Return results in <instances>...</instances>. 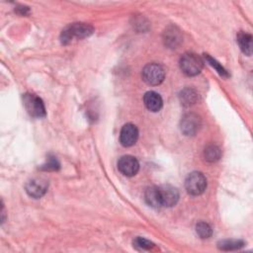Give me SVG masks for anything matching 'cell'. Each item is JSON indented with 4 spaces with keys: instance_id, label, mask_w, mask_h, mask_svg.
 I'll return each instance as SVG.
<instances>
[{
    "instance_id": "15",
    "label": "cell",
    "mask_w": 253,
    "mask_h": 253,
    "mask_svg": "<svg viewBox=\"0 0 253 253\" xmlns=\"http://www.w3.org/2000/svg\"><path fill=\"white\" fill-rule=\"evenodd\" d=\"M222 156V150L219 146L217 145H209L208 147H206L205 151H204V157L205 160L209 162H216L221 159Z\"/></svg>"
},
{
    "instance_id": "21",
    "label": "cell",
    "mask_w": 253,
    "mask_h": 253,
    "mask_svg": "<svg viewBox=\"0 0 253 253\" xmlns=\"http://www.w3.org/2000/svg\"><path fill=\"white\" fill-rule=\"evenodd\" d=\"M206 60L208 61V63H209L213 68L216 69V70H217L222 76H225V77H228V76H229L228 71H227V70L222 67V65H220L216 60H214L213 58H211V57L208 56V55H206Z\"/></svg>"
},
{
    "instance_id": "17",
    "label": "cell",
    "mask_w": 253,
    "mask_h": 253,
    "mask_svg": "<svg viewBox=\"0 0 253 253\" xmlns=\"http://www.w3.org/2000/svg\"><path fill=\"white\" fill-rule=\"evenodd\" d=\"M180 34L178 31H176L174 28H171L170 30H167L165 32V44L169 46H176V45L180 42Z\"/></svg>"
},
{
    "instance_id": "1",
    "label": "cell",
    "mask_w": 253,
    "mask_h": 253,
    "mask_svg": "<svg viewBox=\"0 0 253 253\" xmlns=\"http://www.w3.org/2000/svg\"><path fill=\"white\" fill-rule=\"evenodd\" d=\"M94 32L92 26L85 23H74L73 25L65 29L62 33V42L63 44H69L72 38L83 39L89 37Z\"/></svg>"
},
{
    "instance_id": "6",
    "label": "cell",
    "mask_w": 253,
    "mask_h": 253,
    "mask_svg": "<svg viewBox=\"0 0 253 253\" xmlns=\"http://www.w3.org/2000/svg\"><path fill=\"white\" fill-rule=\"evenodd\" d=\"M160 188V196L161 207H173L179 200V193L176 188L171 185H163Z\"/></svg>"
},
{
    "instance_id": "16",
    "label": "cell",
    "mask_w": 253,
    "mask_h": 253,
    "mask_svg": "<svg viewBox=\"0 0 253 253\" xmlns=\"http://www.w3.org/2000/svg\"><path fill=\"white\" fill-rule=\"evenodd\" d=\"M196 231L201 238H209L213 234L211 226L205 222H200L197 224Z\"/></svg>"
},
{
    "instance_id": "4",
    "label": "cell",
    "mask_w": 253,
    "mask_h": 253,
    "mask_svg": "<svg viewBox=\"0 0 253 253\" xmlns=\"http://www.w3.org/2000/svg\"><path fill=\"white\" fill-rule=\"evenodd\" d=\"M164 69L158 64L146 65L141 72L142 79L149 85H159L164 79Z\"/></svg>"
},
{
    "instance_id": "7",
    "label": "cell",
    "mask_w": 253,
    "mask_h": 253,
    "mask_svg": "<svg viewBox=\"0 0 253 253\" xmlns=\"http://www.w3.org/2000/svg\"><path fill=\"white\" fill-rule=\"evenodd\" d=\"M118 169L125 176L132 177L138 173L139 169V163L134 157L125 156L119 160Z\"/></svg>"
},
{
    "instance_id": "22",
    "label": "cell",
    "mask_w": 253,
    "mask_h": 253,
    "mask_svg": "<svg viewBox=\"0 0 253 253\" xmlns=\"http://www.w3.org/2000/svg\"><path fill=\"white\" fill-rule=\"evenodd\" d=\"M17 11L22 14V15H26L28 12H29V8L28 7H25V6H21L19 8H17Z\"/></svg>"
},
{
    "instance_id": "5",
    "label": "cell",
    "mask_w": 253,
    "mask_h": 253,
    "mask_svg": "<svg viewBox=\"0 0 253 253\" xmlns=\"http://www.w3.org/2000/svg\"><path fill=\"white\" fill-rule=\"evenodd\" d=\"M24 106L30 116L35 118H44L46 116V108L41 98L34 94H25L23 97Z\"/></svg>"
},
{
    "instance_id": "11",
    "label": "cell",
    "mask_w": 253,
    "mask_h": 253,
    "mask_svg": "<svg viewBox=\"0 0 253 253\" xmlns=\"http://www.w3.org/2000/svg\"><path fill=\"white\" fill-rule=\"evenodd\" d=\"M143 102L145 107L151 112H159L161 109L163 103L161 96L155 91L146 92L143 97Z\"/></svg>"
},
{
    "instance_id": "9",
    "label": "cell",
    "mask_w": 253,
    "mask_h": 253,
    "mask_svg": "<svg viewBox=\"0 0 253 253\" xmlns=\"http://www.w3.org/2000/svg\"><path fill=\"white\" fill-rule=\"evenodd\" d=\"M201 127V120L196 114H187L181 121V131L186 136H194Z\"/></svg>"
},
{
    "instance_id": "18",
    "label": "cell",
    "mask_w": 253,
    "mask_h": 253,
    "mask_svg": "<svg viewBox=\"0 0 253 253\" xmlns=\"http://www.w3.org/2000/svg\"><path fill=\"white\" fill-rule=\"evenodd\" d=\"M244 242L242 240H234V239H230V240H223L219 243V248L222 250H236L239 249L241 247H243Z\"/></svg>"
},
{
    "instance_id": "3",
    "label": "cell",
    "mask_w": 253,
    "mask_h": 253,
    "mask_svg": "<svg viewBox=\"0 0 253 253\" xmlns=\"http://www.w3.org/2000/svg\"><path fill=\"white\" fill-rule=\"evenodd\" d=\"M187 192L192 196L203 194L207 188V179L201 172H192L185 181Z\"/></svg>"
},
{
    "instance_id": "14",
    "label": "cell",
    "mask_w": 253,
    "mask_h": 253,
    "mask_svg": "<svg viewBox=\"0 0 253 253\" xmlns=\"http://www.w3.org/2000/svg\"><path fill=\"white\" fill-rule=\"evenodd\" d=\"M180 101L184 106H190L198 101V94L195 90L186 88L180 93Z\"/></svg>"
},
{
    "instance_id": "13",
    "label": "cell",
    "mask_w": 253,
    "mask_h": 253,
    "mask_svg": "<svg viewBox=\"0 0 253 253\" xmlns=\"http://www.w3.org/2000/svg\"><path fill=\"white\" fill-rule=\"evenodd\" d=\"M237 42L243 54L247 56L252 54V37L250 34L240 32L237 35Z\"/></svg>"
},
{
    "instance_id": "2",
    "label": "cell",
    "mask_w": 253,
    "mask_h": 253,
    "mask_svg": "<svg viewBox=\"0 0 253 253\" xmlns=\"http://www.w3.org/2000/svg\"><path fill=\"white\" fill-rule=\"evenodd\" d=\"M204 67V62L195 54H185L180 60V69L188 76L199 74Z\"/></svg>"
},
{
    "instance_id": "10",
    "label": "cell",
    "mask_w": 253,
    "mask_h": 253,
    "mask_svg": "<svg viewBox=\"0 0 253 253\" xmlns=\"http://www.w3.org/2000/svg\"><path fill=\"white\" fill-rule=\"evenodd\" d=\"M138 138V130L133 124L125 125L120 134V141L124 146H132L134 145Z\"/></svg>"
},
{
    "instance_id": "8",
    "label": "cell",
    "mask_w": 253,
    "mask_h": 253,
    "mask_svg": "<svg viewBox=\"0 0 253 253\" xmlns=\"http://www.w3.org/2000/svg\"><path fill=\"white\" fill-rule=\"evenodd\" d=\"M47 186H48V183L46 180L43 178H35L30 180L26 184V192L32 198L40 199L46 194L47 190Z\"/></svg>"
},
{
    "instance_id": "12",
    "label": "cell",
    "mask_w": 253,
    "mask_h": 253,
    "mask_svg": "<svg viewBox=\"0 0 253 253\" xmlns=\"http://www.w3.org/2000/svg\"><path fill=\"white\" fill-rule=\"evenodd\" d=\"M144 199L148 206L155 209L161 208V196H160V188L157 186H151L146 189L144 193Z\"/></svg>"
},
{
    "instance_id": "20",
    "label": "cell",
    "mask_w": 253,
    "mask_h": 253,
    "mask_svg": "<svg viewBox=\"0 0 253 253\" xmlns=\"http://www.w3.org/2000/svg\"><path fill=\"white\" fill-rule=\"evenodd\" d=\"M60 168V163L56 158H48L46 164L42 166L43 170L46 171H55Z\"/></svg>"
},
{
    "instance_id": "19",
    "label": "cell",
    "mask_w": 253,
    "mask_h": 253,
    "mask_svg": "<svg viewBox=\"0 0 253 253\" xmlns=\"http://www.w3.org/2000/svg\"><path fill=\"white\" fill-rule=\"evenodd\" d=\"M134 246L140 249V250H151L156 247V244L151 241L142 238V237H138L134 240Z\"/></svg>"
}]
</instances>
